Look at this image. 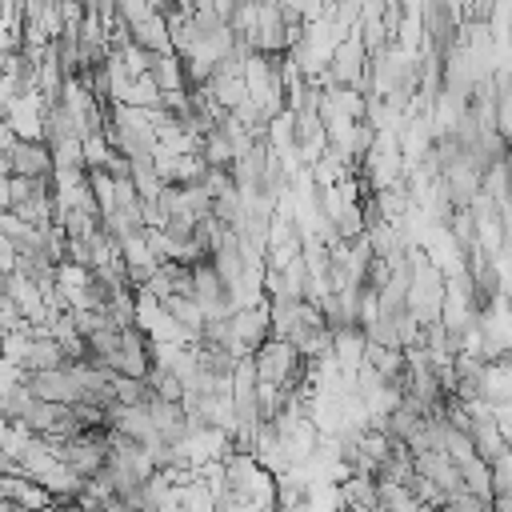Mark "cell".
Wrapping results in <instances>:
<instances>
[{
  "label": "cell",
  "mask_w": 512,
  "mask_h": 512,
  "mask_svg": "<svg viewBox=\"0 0 512 512\" xmlns=\"http://www.w3.org/2000/svg\"><path fill=\"white\" fill-rule=\"evenodd\" d=\"M28 388L36 400H48V404H80V384L76 376L60 364V368H40V372H24Z\"/></svg>",
  "instance_id": "obj_3"
},
{
  "label": "cell",
  "mask_w": 512,
  "mask_h": 512,
  "mask_svg": "<svg viewBox=\"0 0 512 512\" xmlns=\"http://www.w3.org/2000/svg\"><path fill=\"white\" fill-rule=\"evenodd\" d=\"M232 352L236 356H252L268 336H272V320H268V300L256 308V304H244L236 308L232 316Z\"/></svg>",
  "instance_id": "obj_1"
},
{
  "label": "cell",
  "mask_w": 512,
  "mask_h": 512,
  "mask_svg": "<svg viewBox=\"0 0 512 512\" xmlns=\"http://www.w3.org/2000/svg\"><path fill=\"white\" fill-rule=\"evenodd\" d=\"M8 164H12V176H32V180H52V172H56L48 140H20V136H12L8 140Z\"/></svg>",
  "instance_id": "obj_2"
},
{
  "label": "cell",
  "mask_w": 512,
  "mask_h": 512,
  "mask_svg": "<svg viewBox=\"0 0 512 512\" xmlns=\"http://www.w3.org/2000/svg\"><path fill=\"white\" fill-rule=\"evenodd\" d=\"M196 152H200L204 164H212V168H232V160H236V144H232V136H228L224 124L208 128V132L200 136V148H196Z\"/></svg>",
  "instance_id": "obj_4"
}]
</instances>
